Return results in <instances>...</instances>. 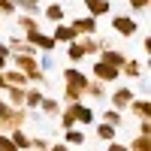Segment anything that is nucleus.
<instances>
[{
  "label": "nucleus",
  "mask_w": 151,
  "mask_h": 151,
  "mask_svg": "<svg viewBox=\"0 0 151 151\" xmlns=\"http://www.w3.org/2000/svg\"><path fill=\"white\" fill-rule=\"evenodd\" d=\"M64 142L67 145H85V130H79V127L64 130Z\"/></svg>",
  "instance_id": "nucleus-20"
},
{
  "label": "nucleus",
  "mask_w": 151,
  "mask_h": 151,
  "mask_svg": "<svg viewBox=\"0 0 151 151\" xmlns=\"http://www.w3.org/2000/svg\"><path fill=\"white\" fill-rule=\"evenodd\" d=\"M85 9H88V15H94V18L109 15L112 12V0H85Z\"/></svg>",
  "instance_id": "nucleus-8"
},
{
  "label": "nucleus",
  "mask_w": 151,
  "mask_h": 151,
  "mask_svg": "<svg viewBox=\"0 0 151 151\" xmlns=\"http://www.w3.org/2000/svg\"><path fill=\"white\" fill-rule=\"evenodd\" d=\"M6 103H9L12 109H24V88L9 85V88H6Z\"/></svg>",
  "instance_id": "nucleus-11"
},
{
  "label": "nucleus",
  "mask_w": 151,
  "mask_h": 151,
  "mask_svg": "<svg viewBox=\"0 0 151 151\" xmlns=\"http://www.w3.org/2000/svg\"><path fill=\"white\" fill-rule=\"evenodd\" d=\"M85 94H88V97H94V100H106V97H109V85L91 79V82H88V88H85Z\"/></svg>",
  "instance_id": "nucleus-12"
},
{
  "label": "nucleus",
  "mask_w": 151,
  "mask_h": 151,
  "mask_svg": "<svg viewBox=\"0 0 151 151\" xmlns=\"http://www.w3.org/2000/svg\"><path fill=\"white\" fill-rule=\"evenodd\" d=\"M60 79H64V88H76V91L85 94V88H88V82H91V76H85L79 67H67L64 73H60Z\"/></svg>",
  "instance_id": "nucleus-2"
},
{
  "label": "nucleus",
  "mask_w": 151,
  "mask_h": 151,
  "mask_svg": "<svg viewBox=\"0 0 151 151\" xmlns=\"http://www.w3.org/2000/svg\"><path fill=\"white\" fill-rule=\"evenodd\" d=\"M40 112H42L45 118H58V112H60V100H55V97H42Z\"/></svg>",
  "instance_id": "nucleus-13"
},
{
  "label": "nucleus",
  "mask_w": 151,
  "mask_h": 151,
  "mask_svg": "<svg viewBox=\"0 0 151 151\" xmlns=\"http://www.w3.org/2000/svg\"><path fill=\"white\" fill-rule=\"evenodd\" d=\"M15 9L27 12V15H36L40 12V0H15Z\"/></svg>",
  "instance_id": "nucleus-24"
},
{
  "label": "nucleus",
  "mask_w": 151,
  "mask_h": 151,
  "mask_svg": "<svg viewBox=\"0 0 151 151\" xmlns=\"http://www.w3.org/2000/svg\"><path fill=\"white\" fill-rule=\"evenodd\" d=\"M70 27H73L76 36H94L97 33V18L94 15H79V18L70 21Z\"/></svg>",
  "instance_id": "nucleus-4"
},
{
  "label": "nucleus",
  "mask_w": 151,
  "mask_h": 151,
  "mask_svg": "<svg viewBox=\"0 0 151 151\" xmlns=\"http://www.w3.org/2000/svg\"><path fill=\"white\" fill-rule=\"evenodd\" d=\"M6 88H9L6 85V76H3V70H0V91H6Z\"/></svg>",
  "instance_id": "nucleus-36"
},
{
  "label": "nucleus",
  "mask_w": 151,
  "mask_h": 151,
  "mask_svg": "<svg viewBox=\"0 0 151 151\" xmlns=\"http://www.w3.org/2000/svg\"><path fill=\"white\" fill-rule=\"evenodd\" d=\"M103 121L112 124V127H121V124H124V118H121L118 109H106V112H103Z\"/></svg>",
  "instance_id": "nucleus-26"
},
{
  "label": "nucleus",
  "mask_w": 151,
  "mask_h": 151,
  "mask_svg": "<svg viewBox=\"0 0 151 151\" xmlns=\"http://www.w3.org/2000/svg\"><path fill=\"white\" fill-rule=\"evenodd\" d=\"M9 55H12L9 48H6V45H0V70H9Z\"/></svg>",
  "instance_id": "nucleus-31"
},
{
  "label": "nucleus",
  "mask_w": 151,
  "mask_h": 151,
  "mask_svg": "<svg viewBox=\"0 0 151 151\" xmlns=\"http://www.w3.org/2000/svg\"><path fill=\"white\" fill-rule=\"evenodd\" d=\"M136 94H133V88H115L112 91V109H118V112H124L130 106V100H133Z\"/></svg>",
  "instance_id": "nucleus-5"
},
{
  "label": "nucleus",
  "mask_w": 151,
  "mask_h": 151,
  "mask_svg": "<svg viewBox=\"0 0 151 151\" xmlns=\"http://www.w3.org/2000/svg\"><path fill=\"white\" fill-rule=\"evenodd\" d=\"M115 136H118V127H112V124H106V121L97 124V139L100 142H115Z\"/></svg>",
  "instance_id": "nucleus-15"
},
{
  "label": "nucleus",
  "mask_w": 151,
  "mask_h": 151,
  "mask_svg": "<svg viewBox=\"0 0 151 151\" xmlns=\"http://www.w3.org/2000/svg\"><path fill=\"white\" fill-rule=\"evenodd\" d=\"M67 58L73 60V64H79V60H85V52H82V45H79V40H73V42H67Z\"/></svg>",
  "instance_id": "nucleus-21"
},
{
  "label": "nucleus",
  "mask_w": 151,
  "mask_h": 151,
  "mask_svg": "<svg viewBox=\"0 0 151 151\" xmlns=\"http://www.w3.org/2000/svg\"><path fill=\"white\" fill-rule=\"evenodd\" d=\"M127 148L130 151H151V139H148V136H136V139H130Z\"/></svg>",
  "instance_id": "nucleus-25"
},
{
  "label": "nucleus",
  "mask_w": 151,
  "mask_h": 151,
  "mask_svg": "<svg viewBox=\"0 0 151 151\" xmlns=\"http://www.w3.org/2000/svg\"><path fill=\"white\" fill-rule=\"evenodd\" d=\"M121 76H127V79H139V76H145V64H142V60L127 58V60L121 64Z\"/></svg>",
  "instance_id": "nucleus-9"
},
{
  "label": "nucleus",
  "mask_w": 151,
  "mask_h": 151,
  "mask_svg": "<svg viewBox=\"0 0 151 151\" xmlns=\"http://www.w3.org/2000/svg\"><path fill=\"white\" fill-rule=\"evenodd\" d=\"M42 88L40 85H27L24 88V109H40V103H42Z\"/></svg>",
  "instance_id": "nucleus-7"
},
{
  "label": "nucleus",
  "mask_w": 151,
  "mask_h": 151,
  "mask_svg": "<svg viewBox=\"0 0 151 151\" xmlns=\"http://www.w3.org/2000/svg\"><path fill=\"white\" fill-rule=\"evenodd\" d=\"M3 76H6V85H18V88H27V85H30V82H27V76L18 73L15 67H12V70H3Z\"/></svg>",
  "instance_id": "nucleus-18"
},
{
  "label": "nucleus",
  "mask_w": 151,
  "mask_h": 151,
  "mask_svg": "<svg viewBox=\"0 0 151 151\" xmlns=\"http://www.w3.org/2000/svg\"><path fill=\"white\" fill-rule=\"evenodd\" d=\"M103 151H106V148H103Z\"/></svg>",
  "instance_id": "nucleus-37"
},
{
  "label": "nucleus",
  "mask_w": 151,
  "mask_h": 151,
  "mask_svg": "<svg viewBox=\"0 0 151 151\" xmlns=\"http://www.w3.org/2000/svg\"><path fill=\"white\" fill-rule=\"evenodd\" d=\"M24 121H27V109H12L9 118H6V127L15 130V127H24Z\"/></svg>",
  "instance_id": "nucleus-16"
},
{
  "label": "nucleus",
  "mask_w": 151,
  "mask_h": 151,
  "mask_svg": "<svg viewBox=\"0 0 151 151\" xmlns=\"http://www.w3.org/2000/svg\"><path fill=\"white\" fill-rule=\"evenodd\" d=\"M139 136H151V118L139 121Z\"/></svg>",
  "instance_id": "nucleus-33"
},
{
  "label": "nucleus",
  "mask_w": 151,
  "mask_h": 151,
  "mask_svg": "<svg viewBox=\"0 0 151 151\" xmlns=\"http://www.w3.org/2000/svg\"><path fill=\"white\" fill-rule=\"evenodd\" d=\"M76 40H79V45H82L85 58H88V55H97V52H100V40H97V36H76Z\"/></svg>",
  "instance_id": "nucleus-17"
},
{
  "label": "nucleus",
  "mask_w": 151,
  "mask_h": 151,
  "mask_svg": "<svg viewBox=\"0 0 151 151\" xmlns=\"http://www.w3.org/2000/svg\"><path fill=\"white\" fill-rule=\"evenodd\" d=\"M106 151H130V148L121 145V142H106Z\"/></svg>",
  "instance_id": "nucleus-34"
},
{
  "label": "nucleus",
  "mask_w": 151,
  "mask_h": 151,
  "mask_svg": "<svg viewBox=\"0 0 151 151\" xmlns=\"http://www.w3.org/2000/svg\"><path fill=\"white\" fill-rule=\"evenodd\" d=\"M82 91H76V88H64V100H67V103H82Z\"/></svg>",
  "instance_id": "nucleus-29"
},
{
  "label": "nucleus",
  "mask_w": 151,
  "mask_h": 151,
  "mask_svg": "<svg viewBox=\"0 0 151 151\" xmlns=\"http://www.w3.org/2000/svg\"><path fill=\"white\" fill-rule=\"evenodd\" d=\"M9 139H12V145H15L18 151H27V148H30V136L24 133L21 127H15V130H9Z\"/></svg>",
  "instance_id": "nucleus-14"
},
{
  "label": "nucleus",
  "mask_w": 151,
  "mask_h": 151,
  "mask_svg": "<svg viewBox=\"0 0 151 151\" xmlns=\"http://www.w3.org/2000/svg\"><path fill=\"white\" fill-rule=\"evenodd\" d=\"M18 27L27 33V30H40V24H36V15H27V12H21L18 15Z\"/></svg>",
  "instance_id": "nucleus-22"
},
{
  "label": "nucleus",
  "mask_w": 151,
  "mask_h": 151,
  "mask_svg": "<svg viewBox=\"0 0 151 151\" xmlns=\"http://www.w3.org/2000/svg\"><path fill=\"white\" fill-rule=\"evenodd\" d=\"M127 3H130V9H133V12H145L151 0H127Z\"/></svg>",
  "instance_id": "nucleus-32"
},
{
  "label": "nucleus",
  "mask_w": 151,
  "mask_h": 151,
  "mask_svg": "<svg viewBox=\"0 0 151 151\" xmlns=\"http://www.w3.org/2000/svg\"><path fill=\"white\" fill-rule=\"evenodd\" d=\"M48 151H70V145H67V142H60V145H48Z\"/></svg>",
  "instance_id": "nucleus-35"
},
{
  "label": "nucleus",
  "mask_w": 151,
  "mask_h": 151,
  "mask_svg": "<svg viewBox=\"0 0 151 151\" xmlns=\"http://www.w3.org/2000/svg\"><path fill=\"white\" fill-rule=\"evenodd\" d=\"M91 73H94V79H97V82H103V85H112V82H118V76H121V70H118V67H112V64H103V60H97Z\"/></svg>",
  "instance_id": "nucleus-3"
},
{
  "label": "nucleus",
  "mask_w": 151,
  "mask_h": 151,
  "mask_svg": "<svg viewBox=\"0 0 151 151\" xmlns=\"http://www.w3.org/2000/svg\"><path fill=\"white\" fill-rule=\"evenodd\" d=\"M127 109L133 112V118H136V121H145V118H151V103H148L145 97H133Z\"/></svg>",
  "instance_id": "nucleus-6"
},
{
  "label": "nucleus",
  "mask_w": 151,
  "mask_h": 151,
  "mask_svg": "<svg viewBox=\"0 0 151 151\" xmlns=\"http://www.w3.org/2000/svg\"><path fill=\"white\" fill-rule=\"evenodd\" d=\"M48 145H52V142H48L45 136H30V148L33 151H48Z\"/></svg>",
  "instance_id": "nucleus-28"
},
{
  "label": "nucleus",
  "mask_w": 151,
  "mask_h": 151,
  "mask_svg": "<svg viewBox=\"0 0 151 151\" xmlns=\"http://www.w3.org/2000/svg\"><path fill=\"white\" fill-rule=\"evenodd\" d=\"M36 64H40L42 73H45V70H55V58H52V52H42L40 58H36Z\"/></svg>",
  "instance_id": "nucleus-27"
},
{
  "label": "nucleus",
  "mask_w": 151,
  "mask_h": 151,
  "mask_svg": "<svg viewBox=\"0 0 151 151\" xmlns=\"http://www.w3.org/2000/svg\"><path fill=\"white\" fill-rule=\"evenodd\" d=\"M52 40H55V42H73V40H76V33H73L70 24L58 21V24H55V30H52Z\"/></svg>",
  "instance_id": "nucleus-10"
},
{
  "label": "nucleus",
  "mask_w": 151,
  "mask_h": 151,
  "mask_svg": "<svg viewBox=\"0 0 151 151\" xmlns=\"http://www.w3.org/2000/svg\"><path fill=\"white\" fill-rule=\"evenodd\" d=\"M15 12V6H12V0H0V18H6Z\"/></svg>",
  "instance_id": "nucleus-30"
},
{
  "label": "nucleus",
  "mask_w": 151,
  "mask_h": 151,
  "mask_svg": "<svg viewBox=\"0 0 151 151\" xmlns=\"http://www.w3.org/2000/svg\"><path fill=\"white\" fill-rule=\"evenodd\" d=\"M112 30H115L118 36H136L139 33V21H136L133 15H112Z\"/></svg>",
  "instance_id": "nucleus-1"
},
{
  "label": "nucleus",
  "mask_w": 151,
  "mask_h": 151,
  "mask_svg": "<svg viewBox=\"0 0 151 151\" xmlns=\"http://www.w3.org/2000/svg\"><path fill=\"white\" fill-rule=\"evenodd\" d=\"M45 21H52V24L64 21V6H60V3H48L45 6Z\"/></svg>",
  "instance_id": "nucleus-19"
},
{
  "label": "nucleus",
  "mask_w": 151,
  "mask_h": 151,
  "mask_svg": "<svg viewBox=\"0 0 151 151\" xmlns=\"http://www.w3.org/2000/svg\"><path fill=\"white\" fill-rule=\"evenodd\" d=\"M94 109L91 106H85V103H79V124H82V127H88V124H94Z\"/></svg>",
  "instance_id": "nucleus-23"
}]
</instances>
